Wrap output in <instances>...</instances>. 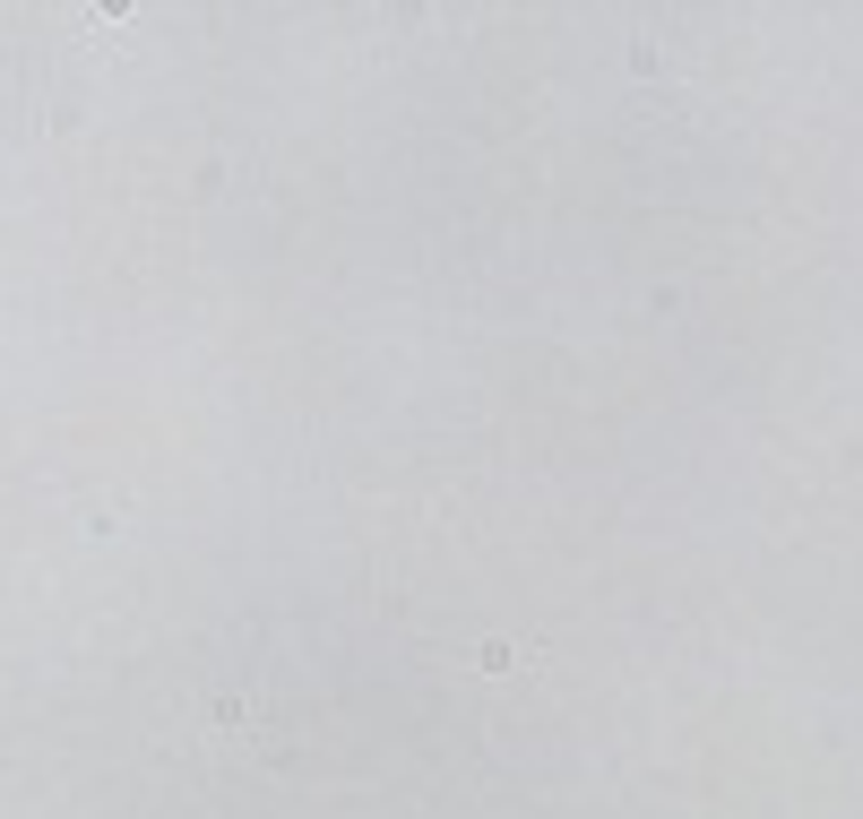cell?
Instances as JSON below:
<instances>
[{
    "label": "cell",
    "instance_id": "1",
    "mask_svg": "<svg viewBox=\"0 0 863 819\" xmlns=\"http://www.w3.org/2000/svg\"><path fill=\"white\" fill-rule=\"evenodd\" d=\"M476 665H484V673H518V647H509V638H484Z\"/></svg>",
    "mask_w": 863,
    "mask_h": 819
}]
</instances>
